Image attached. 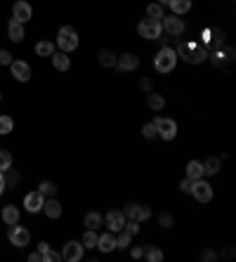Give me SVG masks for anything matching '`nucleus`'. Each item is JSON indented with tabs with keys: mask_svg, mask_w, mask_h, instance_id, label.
Returning <instances> with one entry per match:
<instances>
[{
	"mask_svg": "<svg viewBox=\"0 0 236 262\" xmlns=\"http://www.w3.org/2000/svg\"><path fill=\"white\" fill-rule=\"evenodd\" d=\"M175 52H177V57H182L189 64H201L208 57L206 45H198V43H179V48Z\"/></svg>",
	"mask_w": 236,
	"mask_h": 262,
	"instance_id": "obj_1",
	"label": "nucleus"
},
{
	"mask_svg": "<svg viewBox=\"0 0 236 262\" xmlns=\"http://www.w3.org/2000/svg\"><path fill=\"white\" fill-rule=\"evenodd\" d=\"M177 64V52L173 48H168V45H163V48L158 50L156 59H154V66H156L158 73H168V71H173Z\"/></svg>",
	"mask_w": 236,
	"mask_h": 262,
	"instance_id": "obj_2",
	"label": "nucleus"
},
{
	"mask_svg": "<svg viewBox=\"0 0 236 262\" xmlns=\"http://www.w3.org/2000/svg\"><path fill=\"white\" fill-rule=\"evenodd\" d=\"M78 31L71 29V26H61L57 33V48L61 52H73V50L78 48Z\"/></svg>",
	"mask_w": 236,
	"mask_h": 262,
	"instance_id": "obj_3",
	"label": "nucleus"
},
{
	"mask_svg": "<svg viewBox=\"0 0 236 262\" xmlns=\"http://www.w3.org/2000/svg\"><path fill=\"white\" fill-rule=\"evenodd\" d=\"M137 33L147 40H158L161 33H163V26H161V19H142L137 26Z\"/></svg>",
	"mask_w": 236,
	"mask_h": 262,
	"instance_id": "obj_4",
	"label": "nucleus"
},
{
	"mask_svg": "<svg viewBox=\"0 0 236 262\" xmlns=\"http://www.w3.org/2000/svg\"><path fill=\"white\" fill-rule=\"evenodd\" d=\"M154 126H156V132L158 137H163L166 142H170V139H175L177 135V123L173 121V118H163V116H156L154 121H151Z\"/></svg>",
	"mask_w": 236,
	"mask_h": 262,
	"instance_id": "obj_5",
	"label": "nucleus"
},
{
	"mask_svg": "<svg viewBox=\"0 0 236 262\" xmlns=\"http://www.w3.org/2000/svg\"><path fill=\"white\" fill-rule=\"evenodd\" d=\"M191 194H194V198H196L198 203H210L213 201V187L208 185L203 177H198V180H194V185H191Z\"/></svg>",
	"mask_w": 236,
	"mask_h": 262,
	"instance_id": "obj_6",
	"label": "nucleus"
},
{
	"mask_svg": "<svg viewBox=\"0 0 236 262\" xmlns=\"http://www.w3.org/2000/svg\"><path fill=\"white\" fill-rule=\"evenodd\" d=\"M161 26H163V31H166V33H170V36H184V31H187V24H184V19H179L177 14L163 17V19H161Z\"/></svg>",
	"mask_w": 236,
	"mask_h": 262,
	"instance_id": "obj_7",
	"label": "nucleus"
},
{
	"mask_svg": "<svg viewBox=\"0 0 236 262\" xmlns=\"http://www.w3.org/2000/svg\"><path fill=\"white\" fill-rule=\"evenodd\" d=\"M7 239H10L17 248H24V246H29L31 234H29V229L19 227V222H17V224H10V229H7Z\"/></svg>",
	"mask_w": 236,
	"mask_h": 262,
	"instance_id": "obj_8",
	"label": "nucleus"
},
{
	"mask_svg": "<svg viewBox=\"0 0 236 262\" xmlns=\"http://www.w3.org/2000/svg\"><path fill=\"white\" fill-rule=\"evenodd\" d=\"M10 71H12V76H14V80H19V83H29L31 80V66L24 59H12Z\"/></svg>",
	"mask_w": 236,
	"mask_h": 262,
	"instance_id": "obj_9",
	"label": "nucleus"
},
{
	"mask_svg": "<svg viewBox=\"0 0 236 262\" xmlns=\"http://www.w3.org/2000/svg\"><path fill=\"white\" fill-rule=\"evenodd\" d=\"M123 215H125V220H137V222H144V220H149V217H151V210H149L147 205L130 203V205H125Z\"/></svg>",
	"mask_w": 236,
	"mask_h": 262,
	"instance_id": "obj_10",
	"label": "nucleus"
},
{
	"mask_svg": "<svg viewBox=\"0 0 236 262\" xmlns=\"http://www.w3.org/2000/svg\"><path fill=\"white\" fill-rule=\"evenodd\" d=\"M31 17H33V10H31L29 2H26V0H17V2H14V7H12V19L26 24Z\"/></svg>",
	"mask_w": 236,
	"mask_h": 262,
	"instance_id": "obj_11",
	"label": "nucleus"
},
{
	"mask_svg": "<svg viewBox=\"0 0 236 262\" xmlns=\"http://www.w3.org/2000/svg\"><path fill=\"white\" fill-rule=\"evenodd\" d=\"M83 258V243L80 241H69L64 246V253H61V260L66 262H78Z\"/></svg>",
	"mask_w": 236,
	"mask_h": 262,
	"instance_id": "obj_12",
	"label": "nucleus"
},
{
	"mask_svg": "<svg viewBox=\"0 0 236 262\" xmlns=\"http://www.w3.org/2000/svg\"><path fill=\"white\" fill-rule=\"evenodd\" d=\"M43 203H45V196L40 194V192H31V194L24 196V208H26L29 213H40V210H43Z\"/></svg>",
	"mask_w": 236,
	"mask_h": 262,
	"instance_id": "obj_13",
	"label": "nucleus"
},
{
	"mask_svg": "<svg viewBox=\"0 0 236 262\" xmlns=\"http://www.w3.org/2000/svg\"><path fill=\"white\" fill-rule=\"evenodd\" d=\"M116 66L120 71H137L139 68V57L137 55H132V52H125V55H120L116 59Z\"/></svg>",
	"mask_w": 236,
	"mask_h": 262,
	"instance_id": "obj_14",
	"label": "nucleus"
},
{
	"mask_svg": "<svg viewBox=\"0 0 236 262\" xmlns=\"http://www.w3.org/2000/svg\"><path fill=\"white\" fill-rule=\"evenodd\" d=\"M107 227H109V232H120V229L125 227V215H123V210H109Z\"/></svg>",
	"mask_w": 236,
	"mask_h": 262,
	"instance_id": "obj_15",
	"label": "nucleus"
},
{
	"mask_svg": "<svg viewBox=\"0 0 236 262\" xmlns=\"http://www.w3.org/2000/svg\"><path fill=\"white\" fill-rule=\"evenodd\" d=\"M43 213L48 215L50 220H57V217H61V203L59 201H55V196L52 198H45V203H43Z\"/></svg>",
	"mask_w": 236,
	"mask_h": 262,
	"instance_id": "obj_16",
	"label": "nucleus"
},
{
	"mask_svg": "<svg viewBox=\"0 0 236 262\" xmlns=\"http://www.w3.org/2000/svg\"><path fill=\"white\" fill-rule=\"evenodd\" d=\"M7 36H10V40H14V43H21L24 40V36H26V31H24V24L17 19H10V24H7Z\"/></svg>",
	"mask_w": 236,
	"mask_h": 262,
	"instance_id": "obj_17",
	"label": "nucleus"
},
{
	"mask_svg": "<svg viewBox=\"0 0 236 262\" xmlns=\"http://www.w3.org/2000/svg\"><path fill=\"white\" fill-rule=\"evenodd\" d=\"M52 66L57 68V71H69L71 68L69 52H52Z\"/></svg>",
	"mask_w": 236,
	"mask_h": 262,
	"instance_id": "obj_18",
	"label": "nucleus"
},
{
	"mask_svg": "<svg viewBox=\"0 0 236 262\" xmlns=\"http://www.w3.org/2000/svg\"><path fill=\"white\" fill-rule=\"evenodd\" d=\"M97 248L102 253L114 251V248H116V236H114V232H107V234H102V236H97Z\"/></svg>",
	"mask_w": 236,
	"mask_h": 262,
	"instance_id": "obj_19",
	"label": "nucleus"
},
{
	"mask_svg": "<svg viewBox=\"0 0 236 262\" xmlns=\"http://www.w3.org/2000/svg\"><path fill=\"white\" fill-rule=\"evenodd\" d=\"M168 5H170L173 14H177V17H182V14H187L191 10V0H170Z\"/></svg>",
	"mask_w": 236,
	"mask_h": 262,
	"instance_id": "obj_20",
	"label": "nucleus"
},
{
	"mask_svg": "<svg viewBox=\"0 0 236 262\" xmlns=\"http://www.w3.org/2000/svg\"><path fill=\"white\" fill-rule=\"evenodd\" d=\"M97 57H99V64H102L104 68H114V66H116V59L118 57L111 52V50H99Z\"/></svg>",
	"mask_w": 236,
	"mask_h": 262,
	"instance_id": "obj_21",
	"label": "nucleus"
},
{
	"mask_svg": "<svg viewBox=\"0 0 236 262\" xmlns=\"http://www.w3.org/2000/svg\"><path fill=\"white\" fill-rule=\"evenodd\" d=\"M2 220H5L7 227H10V224H17L19 222V210H17L14 205H5V208H2Z\"/></svg>",
	"mask_w": 236,
	"mask_h": 262,
	"instance_id": "obj_22",
	"label": "nucleus"
},
{
	"mask_svg": "<svg viewBox=\"0 0 236 262\" xmlns=\"http://www.w3.org/2000/svg\"><path fill=\"white\" fill-rule=\"evenodd\" d=\"M234 55H236V50L232 48V45H227L225 50H217V52H215V64H217V66H222V59L234 62Z\"/></svg>",
	"mask_w": 236,
	"mask_h": 262,
	"instance_id": "obj_23",
	"label": "nucleus"
},
{
	"mask_svg": "<svg viewBox=\"0 0 236 262\" xmlns=\"http://www.w3.org/2000/svg\"><path fill=\"white\" fill-rule=\"evenodd\" d=\"M187 177L189 180H198V177H203V165H201V161H189Z\"/></svg>",
	"mask_w": 236,
	"mask_h": 262,
	"instance_id": "obj_24",
	"label": "nucleus"
},
{
	"mask_svg": "<svg viewBox=\"0 0 236 262\" xmlns=\"http://www.w3.org/2000/svg\"><path fill=\"white\" fill-rule=\"evenodd\" d=\"M201 165H203V175H215L217 170H220V158H217V156H210V158H206Z\"/></svg>",
	"mask_w": 236,
	"mask_h": 262,
	"instance_id": "obj_25",
	"label": "nucleus"
},
{
	"mask_svg": "<svg viewBox=\"0 0 236 262\" xmlns=\"http://www.w3.org/2000/svg\"><path fill=\"white\" fill-rule=\"evenodd\" d=\"M147 107L151 109V111H161V109L166 107V97H163V95H149Z\"/></svg>",
	"mask_w": 236,
	"mask_h": 262,
	"instance_id": "obj_26",
	"label": "nucleus"
},
{
	"mask_svg": "<svg viewBox=\"0 0 236 262\" xmlns=\"http://www.w3.org/2000/svg\"><path fill=\"white\" fill-rule=\"evenodd\" d=\"M142 258H147L149 262H161V260H163V253L158 251L156 246H147L144 253H142Z\"/></svg>",
	"mask_w": 236,
	"mask_h": 262,
	"instance_id": "obj_27",
	"label": "nucleus"
},
{
	"mask_svg": "<svg viewBox=\"0 0 236 262\" xmlns=\"http://www.w3.org/2000/svg\"><path fill=\"white\" fill-rule=\"evenodd\" d=\"M52 52H55V45L50 40H40L36 45V55H40V57H52Z\"/></svg>",
	"mask_w": 236,
	"mask_h": 262,
	"instance_id": "obj_28",
	"label": "nucleus"
},
{
	"mask_svg": "<svg viewBox=\"0 0 236 262\" xmlns=\"http://www.w3.org/2000/svg\"><path fill=\"white\" fill-rule=\"evenodd\" d=\"M38 192L45 196V198H52V196L57 194V185H55V182H50V180H45V182H40Z\"/></svg>",
	"mask_w": 236,
	"mask_h": 262,
	"instance_id": "obj_29",
	"label": "nucleus"
},
{
	"mask_svg": "<svg viewBox=\"0 0 236 262\" xmlns=\"http://www.w3.org/2000/svg\"><path fill=\"white\" fill-rule=\"evenodd\" d=\"M147 14L149 19H163L166 17V12H163V5H158V2H151L147 7Z\"/></svg>",
	"mask_w": 236,
	"mask_h": 262,
	"instance_id": "obj_30",
	"label": "nucleus"
},
{
	"mask_svg": "<svg viewBox=\"0 0 236 262\" xmlns=\"http://www.w3.org/2000/svg\"><path fill=\"white\" fill-rule=\"evenodd\" d=\"M83 248H97V234H95V229H88V232L83 234Z\"/></svg>",
	"mask_w": 236,
	"mask_h": 262,
	"instance_id": "obj_31",
	"label": "nucleus"
},
{
	"mask_svg": "<svg viewBox=\"0 0 236 262\" xmlns=\"http://www.w3.org/2000/svg\"><path fill=\"white\" fill-rule=\"evenodd\" d=\"M7 170H12V154L10 151H0V173H7Z\"/></svg>",
	"mask_w": 236,
	"mask_h": 262,
	"instance_id": "obj_32",
	"label": "nucleus"
},
{
	"mask_svg": "<svg viewBox=\"0 0 236 262\" xmlns=\"http://www.w3.org/2000/svg\"><path fill=\"white\" fill-rule=\"evenodd\" d=\"M85 227H88V229H97V227H102V215L99 213H88L85 215Z\"/></svg>",
	"mask_w": 236,
	"mask_h": 262,
	"instance_id": "obj_33",
	"label": "nucleus"
},
{
	"mask_svg": "<svg viewBox=\"0 0 236 262\" xmlns=\"http://www.w3.org/2000/svg\"><path fill=\"white\" fill-rule=\"evenodd\" d=\"M14 130V121L10 116H0V135H10Z\"/></svg>",
	"mask_w": 236,
	"mask_h": 262,
	"instance_id": "obj_34",
	"label": "nucleus"
},
{
	"mask_svg": "<svg viewBox=\"0 0 236 262\" xmlns=\"http://www.w3.org/2000/svg\"><path fill=\"white\" fill-rule=\"evenodd\" d=\"M130 241H132V236H130L125 229H120V232H118V236H116V248H128Z\"/></svg>",
	"mask_w": 236,
	"mask_h": 262,
	"instance_id": "obj_35",
	"label": "nucleus"
},
{
	"mask_svg": "<svg viewBox=\"0 0 236 262\" xmlns=\"http://www.w3.org/2000/svg\"><path fill=\"white\" fill-rule=\"evenodd\" d=\"M142 135H144V139H154V137H158L156 126H154V123H144V128H142Z\"/></svg>",
	"mask_w": 236,
	"mask_h": 262,
	"instance_id": "obj_36",
	"label": "nucleus"
},
{
	"mask_svg": "<svg viewBox=\"0 0 236 262\" xmlns=\"http://www.w3.org/2000/svg\"><path fill=\"white\" fill-rule=\"evenodd\" d=\"M123 229H125L130 236H137L139 234V222L137 220H125V227H123Z\"/></svg>",
	"mask_w": 236,
	"mask_h": 262,
	"instance_id": "obj_37",
	"label": "nucleus"
},
{
	"mask_svg": "<svg viewBox=\"0 0 236 262\" xmlns=\"http://www.w3.org/2000/svg\"><path fill=\"white\" fill-rule=\"evenodd\" d=\"M158 222H161V227L170 229V227L175 224V220H173V215H170V213H161V215H158Z\"/></svg>",
	"mask_w": 236,
	"mask_h": 262,
	"instance_id": "obj_38",
	"label": "nucleus"
},
{
	"mask_svg": "<svg viewBox=\"0 0 236 262\" xmlns=\"http://www.w3.org/2000/svg\"><path fill=\"white\" fill-rule=\"evenodd\" d=\"M59 260H61V253L57 251H48L43 255V262H59Z\"/></svg>",
	"mask_w": 236,
	"mask_h": 262,
	"instance_id": "obj_39",
	"label": "nucleus"
},
{
	"mask_svg": "<svg viewBox=\"0 0 236 262\" xmlns=\"http://www.w3.org/2000/svg\"><path fill=\"white\" fill-rule=\"evenodd\" d=\"M0 64H5V66H10V64H12L10 50H0Z\"/></svg>",
	"mask_w": 236,
	"mask_h": 262,
	"instance_id": "obj_40",
	"label": "nucleus"
},
{
	"mask_svg": "<svg viewBox=\"0 0 236 262\" xmlns=\"http://www.w3.org/2000/svg\"><path fill=\"white\" fill-rule=\"evenodd\" d=\"M198 260H206V262L217 260V253H215V251H203L201 255H198Z\"/></svg>",
	"mask_w": 236,
	"mask_h": 262,
	"instance_id": "obj_41",
	"label": "nucleus"
},
{
	"mask_svg": "<svg viewBox=\"0 0 236 262\" xmlns=\"http://www.w3.org/2000/svg\"><path fill=\"white\" fill-rule=\"evenodd\" d=\"M191 185H194V180H182V182H179V189H182V192H191Z\"/></svg>",
	"mask_w": 236,
	"mask_h": 262,
	"instance_id": "obj_42",
	"label": "nucleus"
},
{
	"mask_svg": "<svg viewBox=\"0 0 236 262\" xmlns=\"http://www.w3.org/2000/svg\"><path fill=\"white\" fill-rule=\"evenodd\" d=\"M29 262H43V253H38V251L31 253V255H29Z\"/></svg>",
	"mask_w": 236,
	"mask_h": 262,
	"instance_id": "obj_43",
	"label": "nucleus"
},
{
	"mask_svg": "<svg viewBox=\"0 0 236 262\" xmlns=\"http://www.w3.org/2000/svg\"><path fill=\"white\" fill-rule=\"evenodd\" d=\"M139 87H142L144 92H149V90H151V80H149V78H144V80L139 83Z\"/></svg>",
	"mask_w": 236,
	"mask_h": 262,
	"instance_id": "obj_44",
	"label": "nucleus"
},
{
	"mask_svg": "<svg viewBox=\"0 0 236 262\" xmlns=\"http://www.w3.org/2000/svg\"><path fill=\"white\" fill-rule=\"evenodd\" d=\"M142 253H144V248H132V251H130V255L137 260V258H142Z\"/></svg>",
	"mask_w": 236,
	"mask_h": 262,
	"instance_id": "obj_45",
	"label": "nucleus"
},
{
	"mask_svg": "<svg viewBox=\"0 0 236 262\" xmlns=\"http://www.w3.org/2000/svg\"><path fill=\"white\" fill-rule=\"evenodd\" d=\"M48 251H50V246H48L45 241H40V243H38V253H43V255H45Z\"/></svg>",
	"mask_w": 236,
	"mask_h": 262,
	"instance_id": "obj_46",
	"label": "nucleus"
},
{
	"mask_svg": "<svg viewBox=\"0 0 236 262\" xmlns=\"http://www.w3.org/2000/svg\"><path fill=\"white\" fill-rule=\"evenodd\" d=\"M2 192H5V175L0 173V196H2Z\"/></svg>",
	"mask_w": 236,
	"mask_h": 262,
	"instance_id": "obj_47",
	"label": "nucleus"
},
{
	"mask_svg": "<svg viewBox=\"0 0 236 262\" xmlns=\"http://www.w3.org/2000/svg\"><path fill=\"white\" fill-rule=\"evenodd\" d=\"M225 255H227V258H232V255H234V248H232V246H229V248H225Z\"/></svg>",
	"mask_w": 236,
	"mask_h": 262,
	"instance_id": "obj_48",
	"label": "nucleus"
},
{
	"mask_svg": "<svg viewBox=\"0 0 236 262\" xmlns=\"http://www.w3.org/2000/svg\"><path fill=\"white\" fill-rule=\"evenodd\" d=\"M158 5H168V2H170V0H156Z\"/></svg>",
	"mask_w": 236,
	"mask_h": 262,
	"instance_id": "obj_49",
	"label": "nucleus"
},
{
	"mask_svg": "<svg viewBox=\"0 0 236 262\" xmlns=\"http://www.w3.org/2000/svg\"><path fill=\"white\" fill-rule=\"evenodd\" d=\"M0 99H2V97H0Z\"/></svg>",
	"mask_w": 236,
	"mask_h": 262,
	"instance_id": "obj_50",
	"label": "nucleus"
}]
</instances>
